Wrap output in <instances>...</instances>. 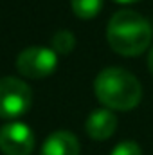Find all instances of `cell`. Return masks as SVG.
<instances>
[{
  "instance_id": "7c38bea8",
  "label": "cell",
  "mask_w": 153,
  "mask_h": 155,
  "mask_svg": "<svg viewBox=\"0 0 153 155\" xmlns=\"http://www.w3.org/2000/svg\"><path fill=\"white\" fill-rule=\"evenodd\" d=\"M119 4H133V2H139V0H115Z\"/></svg>"
},
{
  "instance_id": "7a4b0ae2",
  "label": "cell",
  "mask_w": 153,
  "mask_h": 155,
  "mask_svg": "<svg viewBox=\"0 0 153 155\" xmlns=\"http://www.w3.org/2000/svg\"><path fill=\"white\" fill-rule=\"evenodd\" d=\"M94 92L101 105L110 110H132L141 103L142 87L132 72L108 67L94 79Z\"/></svg>"
},
{
  "instance_id": "9c48e42d",
  "label": "cell",
  "mask_w": 153,
  "mask_h": 155,
  "mask_svg": "<svg viewBox=\"0 0 153 155\" xmlns=\"http://www.w3.org/2000/svg\"><path fill=\"white\" fill-rule=\"evenodd\" d=\"M76 45V38L70 31L63 29V31H58L54 36H52V51L58 54V56H67L72 52Z\"/></svg>"
},
{
  "instance_id": "3957f363",
  "label": "cell",
  "mask_w": 153,
  "mask_h": 155,
  "mask_svg": "<svg viewBox=\"0 0 153 155\" xmlns=\"http://www.w3.org/2000/svg\"><path fill=\"white\" fill-rule=\"evenodd\" d=\"M33 105V90L18 78L0 79V117L16 119L29 112Z\"/></svg>"
},
{
  "instance_id": "277c9868",
  "label": "cell",
  "mask_w": 153,
  "mask_h": 155,
  "mask_svg": "<svg viewBox=\"0 0 153 155\" xmlns=\"http://www.w3.org/2000/svg\"><path fill=\"white\" fill-rule=\"evenodd\" d=\"M58 67V54L50 47H27L16 56V71L25 78L41 79Z\"/></svg>"
},
{
  "instance_id": "52a82bcc",
  "label": "cell",
  "mask_w": 153,
  "mask_h": 155,
  "mask_svg": "<svg viewBox=\"0 0 153 155\" xmlns=\"http://www.w3.org/2000/svg\"><path fill=\"white\" fill-rule=\"evenodd\" d=\"M79 141L72 132L58 130L45 139L40 155H79Z\"/></svg>"
},
{
  "instance_id": "6da1fadb",
  "label": "cell",
  "mask_w": 153,
  "mask_h": 155,
  "mask_svg": "<svg viewBox=\"0 0 153 155\" xmlns=\"http://www.w3.org/2000/svg\"><path fill=\"white\" fill-rule=\"evenodd\" d=\"M150 22L135 11L122 9L117 11L108 22L106 40L110 49L121 56H139L151 43Z\"/></svg>"
},
{
  "instance_id": "5b68a950",
  "label": "cell",
  "mask_w": 153,
  "mask_h": 155,
  "mask_svg": "<svg viewBox=\"0 0 153 155\" xmlns=\"http://www.w3.org/2000/svg\"><path fill=\"white\" fill-rule=\"evenodd\" d=\"M0 150L4 155H31L34 150V134L24 123H7L0 128Z\"/></svg>"
},
{
  "instance_id": "8992f818",
  "label": "cell",
  "mask_w": 153,
  "mask_h": 155,
  "mask_svg": "<svg viewBox=\"0 0 153 155\" xmlns=\"http://www.w3.org/2000/svg\"><path fill=\"white\" fill-rule=\"evenodd\" d=\"M115 128H117V117L110 108L94 110L85 123V130L88 137H92L94 141H106L108 137L114 135Z\"/></svg>"
},
{
  "instance_id": "8fae6325",
  "label": "cell",
  "mask_w": 153,
  "mask_h": 155,
  "mask_svg": "<svg viewBox=\"0 0 153 155\" xmlns=\"http://www.w3.org/2000/svg\"><path fill=\"white\" fill-rule=\"evenodd\" d=\"M148 69L153 74V47H151V51H150V54H148Z\"/></svg>"
},
{
  "instance_id": "ba28073f",
  "label": "cell",
  "mask_w": 153,
  "mask_h": 155,
  "mask_svg": "<svg viewBox=\"0 0 153 155\" xmlns=\"http://www.w3.org/2000/svg\"><path fill=\"white\" fill-rule=\"evenodd\" d=\"M70 5L77 18L90 20L103 9V0H70Z\"/></svg>"
},
{
  "instance_id": "30bf717a",
  "label": "cell",
  "mask_w": 153,
  "mask_h": 155,
  "mask_svg": "<svg viewBox=\"0 0 153 155\" xmlns=\"http://www.w3.org/2000/svg\"><path fill=\"white\" fill-rule=\"evenodd\" d=\"M110 155H142L141 146L133 141H122L112 150Z\"/></svg>"
}]
</instances>
